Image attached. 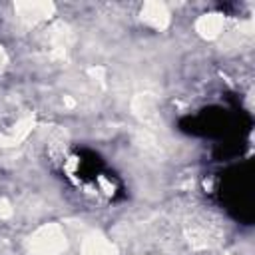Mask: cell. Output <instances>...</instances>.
I'll list each match as a JSON object with an SVG mask.
<instances>
[{
  "instance_id": "cell-1",
  "label": "cell",
  "mask_w": 255,
  "mask_h": 255,
  "mask_svg": "<svg viewBox=\"0 0 255 255\" xmlns=\"http://www.w3.org/2000/svg\"><path fill=\"white\" fill-rule=\"evenodd\" d=\"M0 62H2V50H0Z\"/></svg>"
}]
</instances>
